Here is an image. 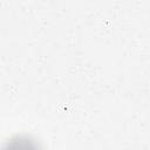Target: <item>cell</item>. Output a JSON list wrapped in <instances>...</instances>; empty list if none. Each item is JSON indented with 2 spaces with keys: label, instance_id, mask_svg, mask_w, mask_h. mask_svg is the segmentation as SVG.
<instances>
[{
  "label": "cell",
  "instance_id": "obj_1",
  "mask_svg": "<svg viewBox=\"0 0 150 150\" xmlns=\"http://www.w3.org/2000/svg\"><path fill=\"white\" fill-rule=\"evenodd\" d=\"M4 150H41V149L39 143L34 138H32L30 136L21 135L11 138L4 146Z\"/></svg>",
  "mask_w": 150,
  "mask_h": 150
}]
</instances>
